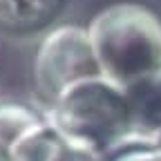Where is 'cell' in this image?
I'll return each mask as SVG.
<instances>
[{
	"label": "cell",
	"instance_id": "cell-7",
	"mask_svg": "<svg viewBox=\"0 0 161 161\" xmlns=\"http://www.w3.org/2000/svg\"><path fill=\"white\" fill-rule=\"evenodd\" d=\"M43 161H105V154L54 130V136L43 154Z\"/></svg>",
	"mask_w": 161,
	"mask_h": 161
},
{
	"label": "cell",
	"instance_id": "cell-6",
	"mask_svg": "<svg viewBox=\"0 0 161 161\" xmlns=\"http://www.w3.org/2000/svg\"><path fill=\"white\" fill-rule=\"evenodd\" d=\"M63 0H0V29L34 31L58 14Z\"/></svg>",
	"mask_w": 161,
	"mask_h": 161
},
{
	"label": "cell",
	"instance_id": "cell-8",
	"mask_svg": "<svg viewBox=\"0 0 161 161\" xmlns=\"http://www.w3.org/2000/svg\"><path fill=\"white\" fill-rule=\"evenodd\" d=\"M105 161H161V146L154 139L130 136L105 154Z\"/></svg>",
	"mask_w": 161,
	"mask_h": 161
},
{
	"label": "cell",
	"instance_id": "cell-1",
	"mask_svg": "<svg viewBox=\"0 0 161 161\" xmlns=\"http://www.w3.org/2000/svg\"><path fill=\"white\" fill-rule=\"evenodd\" d=\"M98 74L121 90L161 69V18L139 3H114L87 25Z\"/></svg>",
	"mask_w": 161,
	"mask_h": 161
},
{
	"label": "cell",
	"instance_id": "cell-3",
	"mask_svg": "<svg viewBox=\"0 0 161 161\" xmlns=\"http://www.w3.org/2000/svg\"><path fill=\"white\" fill-rule=\"evenodd\" d=\"M98 74L87 27L58 25L49 29L36 47L31 76L40 101L49 108L76 80Z\"/></svg>",
	"mask_w": 161,
	"mask_h": 161
},
{
	"label": "cell",
	"instance_id": "cell-5",
	"mask_svg": "<svg viewBox=\"0 0 161 161\" xmlns=\"http://www.w3.org/2000/svg\"><path fill=\"white\" fill-rule=\"evenodd\" d=\"M132 116V136L154 139L161 132V69L125 90Z\"/></svg>",
	"mask_w": 161,
	"mask_h": 161
},
{
	"label": "cell",
	"instance_id": "cell-4",
	"mask_svg": "<svg viewBox=\"0 0 161 161\" xmlns=\"http://www.w3.org/2000/svg\"><path fill=\"white\" fill-rule=\"evenodd\" d=\"M54 125L38 110L0 101V161H43Z\"/></svg>",
	"mask_w": 161,
	"mask_h": 161
},
{
	"label": "cell",
	"instance_id": "cell-2",
	"mask_svg": "<svg viewBox=\"0 0 161 161\" xmlns=\"http://www.w3.org/2000/svg\"><path fill=\"white\" fill-rule=\"evenodd\" d=\"M56 132L108 154L132 136V116L125 90L101 74L76 80L49 105Z\"/></svg>",
	"mask_w": 161,
	"mask_h": 161
},
{
	"label": "cell",
	"instance_id": "cell-9",
	"mask_svg": "<svg viewBox=\"0 0 161 161\" xmlns=\"http://www.w3.org/2000/svg\"><path fill=\"white\" fill-rule=\"evenodd\" d=\"M154 141H157V143H159V146H161V132H159V134H157V136H154Z\"/></svg>",
	"mask_w": 161,
	"mask_h": 161
}]
</instances>
